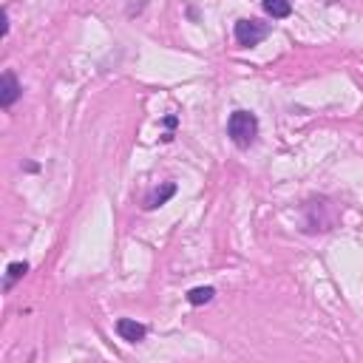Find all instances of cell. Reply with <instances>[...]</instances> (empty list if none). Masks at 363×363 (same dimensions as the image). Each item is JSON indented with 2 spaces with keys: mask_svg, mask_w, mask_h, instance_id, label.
Segmentation results:
<instances>
[{
  "mask_svg": "<svg viewBox=\"0 0 363 363\" xmlns=\"http://www.w3.org/2000/svg\"><path fill=\"white\" fill-rule=\"evenodd\" d=\"M20 82L14 77V71H3V77H0V102H3V108H12V105L20 99Z\"/></svg>",
  "mask_w": 363,
  "mask_h": 363,
  "instance_id": "cell-3",
  "label": "cell"
},
{
  "mask_svg": "<svg viewBox=\"0 0 363 363\" xmlns=\"http://www.w3.org/2000/svg\"><path fill=\"white\" fill-rule=\"evenodd\" d=\"M264 12L272 17V20H281V17H290L292 14V3L290 0H264Z\"/></svg>",
  "mask_w": 363,
  "mask_h": 363,
  "instance_id": "cell-6",
  "label": "cell"
},
{
  "mask_svg": "<svg viewBox=\"0 0 363 363\" xmlns=\"http://www.w3.org/2000/svg\"><path fill=\"white\" fill-rule=\"evenodd\" d=\"M213 295H216V290H213V287H194V290L187 292V301L194 304V307H204V304L213 301Z\"/></svg>",
  "mask_w": 363,
  "mask_h": 363,
  "instance_id": "cell-7",
  "label": "cell"
},
{
  "mask_svg": "<svg viewBox=\"0 0 363 363\" xmlns=\"http://www.w3.org/2000/svg\"><path fill=\"white\" fill-rule=\"evenodd\" d=\"M26 272H29V264H26V261H12V264L6 267V290H12L14 281H20Z\"/></svg>",
  "mask_w": 363,
  "mask_h": 363,
  "instance_id": "cell-8",
  "label": "cell"
},
{
  "mask_svg": "<svg viewBox=\"0 0 363 363\" xmlns=\"http://www.w3.org/2000/svg\"><path fill=\"white\" fill-rule=\"evenodd\" d=\"M227 137L233 139V145L236 148H250L255 142V137H259V119H255V114L250 111H233L230 119H227Z\"/></svg>",
  "mask_w": 363,
  "mask_h": 363,
  "instance_id": "cell-1",
  "label": "cell"
},
{
  "mask_svg": "<svg viewBox=\"0 0 363 363\" xmlns=\"http://www.w3.org/2000/svg\"><path fill=\"white\" fill-rule=\"evenodd\" d=\"M174 196H176V182H162L159 187H154L151 194L145 196V210H156V207H162Z\"/></svg>",
  "mask_w": 363,
  "mask_h": 363,
  "instance_id": "cell-4",
  "label": "cell"
},
{
  "mask_svg": "<svg viewBox=\"0 0 363 363\" xmlns=\"http://www.w3.org/2000/svg\"><path fill=\"white\" fill-rule=\"evenodd\" d=\"M117 332L122 340H128V344H139V340H145V335H148V329L139 321H134V318H119Z\"/></svg>",
  "mask_w": 363,
  "mask_h": 363,
  "instance_id": "cell-5",
  "label": "cell"
},
{
  "mask_svg": "<svg viewBox=\"0 0 363 363\" xmlns=\"http://www.w3.org/2000/svg\"><path fill=\"white\" fill-rule=\"evenodd\" d=\"M233 37H236L239 46L244 49H253V46H259L261 40L270 37V23H261V20H239L236 29H233Z\"/></svg>",
  "mask_w": 363,
  "mask_h": 363,
  "instance_id": "cell-2",
  "label": "cell"
}]
</instances>
